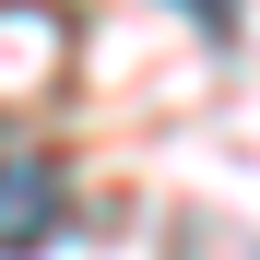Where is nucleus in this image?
I'll list each match as a JSON object with an SVG mask.
<instances>
[{
	"instance_id": "nucleus-2",
	"label": "nucleus",
	"mask_w": 260,
	"mask_h": 260,
	"mask_svg": "<svg viewBox=\"0 0 260 260\" xmlns=\"http://www.w3.org/2000/svg\"><path fill=\"white\" fill-rule=\"evenodd\" d=\"M59 213H71V189H59V166H48V154H0V248L59 237Z\"/></svg>"
},
{
	"instance_id": "nucleus-3",
	"label": "nucleus",
	"mask_w": 260,
	"mask_h": 260,
	"mask_svg": "<svg viewBox=\"0 0 260 260\" xmlns=\"http://www.w3.org/2000/svg\"><path fill=\"white\" fill-rule=\"evenodd\" d=\"M189 24L201 36H237V0H189Z\"/></svg>"
},
{
	"instance_id": "nucleus-1",
	"label": "nucleus",
	"mask_w": 260,
	"mask_h": 260,
	"mask_svg": "<svg viewBox=\"0 0 260 260\" xmlns=\"http://www.w3.org/2000/svg\"><path fill=\"white\" fill-rule=\"evenodd\" d=\"M59 48H71V24L48 0H0V107H24L36 83L59 71Z\"/></svg>"
}]
</instances>
